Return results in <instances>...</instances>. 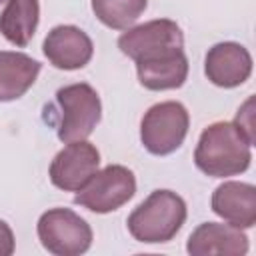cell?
<instances>
[{
    "mask_svg": "<svg viewBox=\"0 0 256 256\" xmlns=\"http://www.w3.org/2000/svg\"><path fill=\"white\" fill-rule=\"evenodd\" d=\"M250 146L252 142L236 128L234 122H214L200 134L194 162L208 176H234L250 166Z\"/></svg>",
    "mask_w": 256,
    "mask_h": 256,
    "instance_id": "6da1fadb",
    "label": "cell"
},
{
    "mask_svg": "<svg viewBox=\"0 0 256 256\" xmlns=\"http://www.w3.org/2000/svg\"><path fill=\"white\" fill-rule=\"evenodd\" d=\"M186 220V202L172 190H154L128 216V230L138 242L172 240Z\"/></svg>",
    "mask_w": 256,
    "mask_h": 256,
    "instance_id": "7a4b0ae2",
    "label": "cell"
},
{
    "mask_svg": "<svg viewBox=\"0 0 256 256\" xmlns=\"http://www.w3.org/2000/svg\"><path fill=\"white\" fill-rule=\"evenodd\" d=\"M58 122L56 132L62 142H76L88 138L100 122L102 104L90 84L78 82L56 92Z\"/></svg>",
    "mask_w": 256,
    "mask_h": 256,
    "instance_id": "3957f363",
    "label": "cell"
},
{
    "mask_svg": "<svg viewBox=\"0 0 256 256\" xmlns=\"http://www.w3.org/2000/svg\"><path fill=\"white\" fill-rule=\"evenodd\" d=\"M188 110L174 100L154 104L142 118L140 138L150 154L166 156L180 148L188 134Z\"/></svg>",
    "mask_w": 256,
    "mask_h": 256,
    "instance_id": "277c9868",
    "label": "cell"
},
{
    "mask_svg": "<svg viewBox=\"0 0 256 256\" xmlns=\"http://www.w3.org/2000/svg\"><path fill=\"white\" fill-rule=\"evenodd\" d=\"M134 192L136 178L132 170L120 164H110L100 172H94V176L78 190L74 202L90 212L106 214L126 204L134 196Z\"/></svg>",
    "mask_w": 256,
    "mask_h": 256,
    "instance_id": "5b68a950",
    "label": "cell"
},
{
    "mask_svg": "<svg viewBox=\"0 0 256 256\" xmlns=\"http://www.w3.org/2000/svg\"><path fill=\"white\" fill-rule=\"evenodd\" d=\"M42 246L58 256H78L92 244V230L84 218L68 208H52L38 220Z\"/></svg>",
    "mask_w": 256,
    "mask_h": 256,
    "instance_id": "8992f818",
    "label": "cell"
},
{
    "mask_svg": "<svg viewBox=\"0 0 256 256\" xmlns=\"http://www.w3.org/2000/svg\"><path fill=\"white\" fill-rule=\"evenodd\" d=\"M100 154L94 144L86 140L68 142L50 164V180L56 188L78 192L98 170Z\"/></svg>",
    "mask_w": 256,
    "mask_h": 256,
    "instance_id": "52a82bcc",
    "label": "cell"
},
{
    "mask_svg": "<svg viewBox=\"0 0 256 256\" xmlns=\"http://www.w3.org/2000/svg\"><path fill=\"white\" fill-rule=\"evenodd\" d=\"M134 62H136L138 80L148 90L180 88L188 76V58L182 46L162 48Z\"/></svg>",
    "mask_w": 256,
    "mask_h": 256,
    "instance_id": "ba28073f",
    "label": "cell"
},
{
    "mask_svg": "<svg viewBox=\"0 0 256 256\" xmlns=\"http://www.w3.org/2000/svg\"><path fill=\"white\" fill-rule=\"evenodd\" d=\"M172 46H184V36L180 26L168 18L150 20L146 24L128 28V32L118 38V48L132 60Z\"/></svg>",
    "mask_w": 256,
    "mask_h": 256,
    "instance_id": "9c48e42d",
    "label": "cell"
},
{
    "mask_svg": "<svg viewBox=\"0 0 256 256\" xmlns=\"http://www.w3.org/2000/svg\"><path fill=\"white\" fill-rule=\"evenodd\" d=\"M204 72L212 84L234 88L248 80L252 72V56L236 42H220L208 50Z\"/></svg>",
    "mask_w": 256,
    "mask_h": 256,
    "instance_id": "30bf717a",
    "label": "cell"
},
{
    "mask_svg": "<svg viewBox=\"0 0 256 256\" xmlns=\"http://www.w3.org/2000/svg\"><path fill=\"white\" fill-rule=\"evenodd\" d=\"M46 58L62 70H78L86 66L92 58L94 46L88 34L76 26H56L44 38Z\"/></svg>",
    "mask_w": 256,
    "mask_h": 256,
    "instance_id": "8fae6325",
    "label": "cell"
},
{
    "mask_svg": "<svg viewBox=\"0 0 256 256\" xmlns=\"http://www.w3.org/2000/svg\"><path fill=\"white\" fill-rule=\"evenodd\" d=\"M186 248L192 256H242L248 252V238L232 224L204 222L190 234Z\"/></svg>",
    "mask_w": 256,
    "mask_h": 256,
    "instance_id": "7c38bea8",
    "label": "cell"
},
{
    "mask_svg": "<svg viewBox=\"0 0 256 256\" xmlns=\"http://www.w3.org/2000/svg\"><path fill=\"white\" fill-rule=\"evenodd\" d=\"M212 210L236 228L256 222V188L246 182H224L212 194Z\"/></svg>",
    "mask_w": 256,
    "mask_h": 256,
    "instance_id": "4fadbf2b",
    "label": "cell"
},
{
    "mask_svg": "<svg viewBox=\"0 0 256 256\" xmlns=\"http://www.w3.org/2000/svg\"><path fill=\"white\" fill-rule=\"evenodd\" d=\"M40 62L22 52H0V102H10L26 94L36 82Z\"/></svg>",
    "mask_w": 256,
    "mask_h": 256,
    "instance_id": "5bb4252c",
    "label": "cell"
},
{
    "mask_svg": "<svg viewBox=\"0 0 256 256\" xmlns=\"http://www.w3.org/2000/svg\"><path fill=\"white\" fill-rule=\"evenodd\" d=\"M40 4L38 0H8L0 14V32L16 46H26L38 26Z\"/></svg>",
    "mask_w": 256,
    "mask_h": 256,
    "instance_id": "9a60e30c",
    "label": "cell"
},
{
    "mask_svg": "<svg viewBox=\"0 0 256 256\" xmlns=\"http://www.w3.org/2000/svg\"><path fill=\"white\" fill-rule=\"evenodd\" d=\"M146 8V0H92L96 18L114 30L132 26Z\"/></svg>",
    "mask_w": 256,
    "mask_h": 256,
    "instance_id": "2e32d148",
    "label": "cell"
},
{
    "mask_svg": "<svg viewBox=\"0 0 256 256\" xmlns=\"http://www.w3.org/2000/svg\"><path fill=\"white\" fill-rule=\"evenodd\" d=\"M252 108H254V98H248V100L244 102V106H240L234 124H236V128L254 144L256 132H254V112H252Z\"/></svg>",
    "mask_w": 256,
    "mask_h": 256,
    "instance_id": "e0dca14e",
    "label": "cell"
},
{
    "mask_svg": "<svg viewBox=\"0 0 256 256\" xmlns=\"http://www.w3.org/2000/svg\"><path fill=\"white\" fill-rule=\"evenodd\" d=\"M14 252V234L10 226L0 220V256H10Z\"/></svg>",
    "mask_w": 256,
    "mask_h": 256,
    "instance_id": "ac0fdd59",
    "label": "cell"
},
{
    "mask_svg": "<svg viewBox=\"0 0 256 256\" xmlns=\"http://www.w3.org/2000/svg\"><path fill=\"white\" fill-rule=\"evenodd\" d=\"M0 2H4V0H0Z\"/></svg>",
    "mask_w": 256,
    "mask_h": 256,
    "instance_id": "d6986e66",
    "label": "cell"
}]
</instances>
